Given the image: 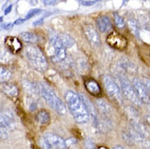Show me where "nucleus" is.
I'll return each instance as SVG.
<instances>
[{
    "label": "nucleus",
    "instance_id": "obj_37",
    "mask_svg": "<svg viewBox=\"0 0 150 149\" xmlns=\"http://www.w3.org/2000/svg\"><path fill=\"white\" fill-rule=\"evenodd\" d=\"M145 121H146L147 124H148V125L150 126V116L149 115L145 116Z\"/></svg>",
    "mask_w": 150,
    "mask_h": 149
},
{
    "label": "nucleus",
    "instance_id": "obj_26",
    "mask_svg": "<svg viewBox=\"0 0 150 149\" xmlns=\"http://www.w3.org/2000/svg\"><path fill=\"white\" fill-rule=\"evenodd\" d=\"M40 12H42V10L41 9H39V8H35V9H32V10H30L28 13L26 14L25 16V20H29L30 18L31 17H33L34 16L38 15V14H39Z\"/></svg>",
    "mask_w": 150,
    "mask_h": 149
},
{
    "label": "nucleus",
    "instance_id": "obj_13",
    "mask_svg": "<svg viewBox=\"0 0 150 149\" xmlns=\"http://www.w3.org/2000/svg\"><path fill=\"white\" fill-rule=\"evenodd\" d=\"M5 42H6L5 44L7 46V49L11 54L12 53H17L21 50L22 45L16 37H8L6 38Z\"/></svg>",
    "mask_w": 150,
    "mask_h": 149
},
{
    "label": "nucleus",
    "instance_id": "obj_41",
    "mask_svg": "<svg viewBox=\"0 0 150 149\" xmlns=\"http://www.w3.org/2000/svg\"><path fill=\"white\" fill-rule=\"evenodd\" d=\"M2 21H3V17L0 16V22H2Z\"/></svg>",
    "mask_w": 150,
    "mask_h": 149
},
{
    "label": "nucleus",
    "instance_id": "obj_3",
    "mask_svg": "<svg viewBox=\"0 0 150 149\" xmlns=\"http://www.w3.org/2000/svg\"><path fill=\"white\" fill-rule=\"evenodd\" d=\"M25 55L31 67L39 71L44 72L48 67L46 56L40 49L36 46L30 45L25 48Z\"/></svg>",
    "mask_w": 150,
    "mask_h": 149
},
{
    "label": "nucleus",
    "instance_id": "obj_19",
    "mask_svg": "<svg viewBox=\"0 0 150 149\" xmlns=\"http://www.w3.org/2000/svg\"><path fill=\"white\" fill-rule=\"evenodd\" d=\"M20 35L23 41L28 43H36L38 41V36L32 32H23Z\"/></svg>",
    "mask_w": 150,
    "mask_h": 149
},
{
    "label": "nucleus",
    "instance_id": "obj_21",
    "mask_svg": "<svg viewBox=\"0 0 150 149\" xmlns=\"http://www.w3.org/2000/svg\"><path fill=\"white\" fill-rule=\"evenodd\" d=\"M0 125L6 129L12 126V120L11 117L5 112H0Z\"/></svg>",
    "mask_w": 150,
    "mask_h": 149
},
{
    "label": "nucleus",
    "instance_id": "obj_40",
    "mask_svg": "<svg viewBox=\"0 0 150 149\" xmlns=\"http://www.w3.org/2000/svg\"><path fill=\"white\" fill-rule=\"evenodd\" d=\"M146 149H150V142H149V143L148 144V146H147Z\"/></svg>",
    "mask_w": 150,
    "mask_h": 149
},
{
    "label": "nucleus",
    "instance_id": "obj_17",
    "mask_svg": "<svg viewBox=\"0 0 150 149\" xmlns=\"http://www.w3.org/2000/svg\"><path fill=\"white\" fill-rule=\"evenodd\" d=\"M96 105H97V108H99V111L102 115L105 116L106 118H109L110 114L112 113V108L110 107V105L102 100H99L96 102Z\"/></svg>",
    "mask_w": 150,
    "mask_h": 149
},
{
    "label": "nucleus",
    "instance_id": "obj_1",
    "mask_svg": "<svg viewBox=\"0 0 150 149\" xmlns=\"http://www.w3.org/2000/svg\"><path fill=\"white\" fill-rule=\"evenodd\" d=\"M64 100L76 122L85 124L90 121V112L79 94L73 90H68L64 95Z\"/></svg>",
    "mask_w": 150,
    "mask_h": 149
},
{
    "label": "nucleus",
    "instance_id": "obj_18",
    "mask_svg": "<svg viewBox=\"0 0 150 149\" xmlns=\"http://www.w3.org/2000/svg\"><path fill=\"white\" fill-rule=\"evenodd\" d=\"M58 37L60 38V42L62 43L63 47L64 48H70L74 45L75 42L74 38L69 36V34H58Z\"/></svg>",
    "mask_w": 150,
    "mask_h": 149
},
{
    "label": "nucleus",
    "instance_id": "obj_20",
    "mask_svg": "<svg viewBox=\"0 0 150 149\" xmlns=\"http://www.w3.org/2000/svg\"><path fill=\"white\" fill-rule=\"evenodd\" d=\"M36 121L41 125H47L50 122V115L46 110H41L36 115Z\"/></svg>",
    "mask_w": 150,
    "mask_h": 149
},
{
    "label": "nucleus",
    "instance_id": "obj_27",
    "mask_svg": "<svg viewBox=\"0 0 150 149\" xmlns=\"http://www.w3.org/2000/svg\"><path fill=\"white\" fill-rule=\"evenodd\" d=\"M85 148L86 149H96L95 143L91 138H86L85 140Z\"/></svg>",
    "mask_w": 150,
    "mask_h": 149
},
{
    "label": "nucleus",
    "instance_id": "obj_39",
    "mask_svg": "<svg viewBox=\"0 0 150 149\" xmlns=\"http://www.w3.org/2000/svg\"><path fill=\"white\" fill-rule=\"evenodd\" d=\"M112 149H126V148H124L123 147H122V146L117 145V146H115V147H114Z\"/></svg>",
    "mask_w": 150,
    "mask_h": 149
},
{
    "label": "nucleus",
    "instance_id": "obj_24",
    "mask_svg": "<svg viewBox=\"0 0 150 149\" xmlns=\"http://www.w3.org/2000/svg\"><path fill=\"white\" fill-rule=\"evenodd\" d=\"M121 68L127 73H134L135 72V68L129 60H122L120 62Z\"/></svg>",
    "mask_w": 150,
    "mask_h": 149
},
{
    "label": "nucleus",
    "instance_id": "obj_28",
    "mask_svg": "<svg viewBox=\"0 0 150 149\" xmlns=\"http://www.w3.org/2000/svg\"><path fill=\"white\" fill-rule=\"evenodd\" d=\"M8 137L7 129L0 125V138H6Z\"/></svg>",
    "mask_w": 150,
    "mask_h": 149
},
{
    "label": "nucleus",
    "instance_id": "obj_31",
    "mask_svg": "<svg viewBox=\"0 0 150 149\" xmlns=\"http://www.w3.org/2000/svg\"><path fill=\"white\" fill-rule=\"evenodd\" d=\"M80 3L83 6H91L97 3V1H80Z\"/></svg>",
    "mask_w": 150,
    "mask_h": 149
},
{
    "label": "nucleus",
    "instance_id": "obj_5",
    "mask_svg": "<svg viewBox=\"0 0 150 149\" xmlns=\"http://www.w3.org/2000/svg\"><path fill=\"white\" fill-rule=\"evenodd\" d=\"M39 143L42 149H66L64 139L52 133H47L43 135L40 138Z\"/></svg>",
    "mask_w": 150,
    "mask_h": 149
},
{
    "label": "nucleus",
    "instance_id": "obj_6",
    "mask_svg": "<svg viewBox=\"0 0 150 149\" xmlns=\"http://www.w3.org/2000/svg\"><path fill=\"white\" fill-rule=\"evenodd\" d=\"M103 82H104V86L106 90V92L108 93L109 97H111L113 100L116 101L119 105H122L123 100H122V91L119 86L113 81V79L109 75H105L103 77Z\"/></svg>",
    "mask_w": 150,
    "mask_h": 149
},
{
    "label": "nucleus",
    "instance_id": "obj_11",
    "mask_svg": "<svg viewBox=\"0 0 150 149\" xmlns=\"http://www.w3.org/2000/svg\"><path fill=\"white\" fill-rule=\"evenodd\" d=\"M96 27L98 30L101 33H108L112 30V23L107 16H100L96 19Z\"/></svg>",
    "mask_w": 150,
    "mask_h": 149
},
{
    "label": "nucleus",
    "instance_id": "obj_30",
    "mask_svg": "<svg viewBox=\"0 0 150 149\" xmlns=\"http://www.w3.org/2000/svg\"><path fill=\"white\" fill-rule=\"evenodd\" d=\"M142 82L144 83V85L146 87V89L148 90V91H149V93L150 95V80L148 78H144L143 80H141Z\"/></svg>",
    "mask_w": 150,
    "mask_h": 149
},
{
    "label": "nucleus",
    "instance_id": "obj_7",
    "mask_svg": "<svg viewBox=\"0 0 150 149\" xmlns=\"http://www.w3.org/2000/svg\"><path fill=\"white\" fill-rule=\"evenodd\" d=\"M119 81H120L122 92L126 96V98L128 99V100H130L131 103H133L137 106L141 105L142 103L139 99V97L137 96L135 88L131 82H129V80L124 76H120Z\"/></svg>",
    "mask_w": 150,
    "mask_h": 149
},
{
    "label": "nucleus",
    "instance_id": "obj_33",
    "mask_svg": "<svg viewBox=\"0 0 150 149\" xmlns=\"http://www.w3.org/2000/svg\"><path fill=\"white\" fill-rule=\"evenodd\" d=\"M11 8H12V5L11 4V5H9L8 8L4 10V14H5V15H8V14H9V13L11 12Z\"/></svg>",
    "mask_w": 150,
    "mask_h": 149
},
{
    "label": "nucleus",
    "instance_id": "obj_14",
    "mask_svg": "<svg viewBox=\"0 0 150 149\" xmlns=\"http://www.w3.org/2000/svg\"><path fill=\"white\" fill-rule=\"evenodd\" d=\"M85 87L86 90L92 95L98 96L101 93V90L98 82L94 79H87L85 81Z\"/></svg>",
    "mask_w": 150,
    "mask_h": 149
},
{
    "label": "nucleus",
    "instance_id": "obj_4",
    "mask_svg": "<svg viewBox=\"0 0 150 149\" xmlns=\"http://www.w3.org/2000/svg\"><path fill=\"white\" fill-rule=\"evenodd\" d=\"M49 42H50V47L52 48L53 51L52 55L51 56V59L52 62L61 66L69 60V57L67 56L66 53V49L64 48L62 43L60 42L58 34H51L49 38Z\"/></svg>",
    "mask_w": 150,
    "mask_h": 149
},
{
    "label": "nucleus",
    "instance_id": "obj_23",
    "mask_svg": "<svg viewBox=\"0 0 150 149\" xmlns=\"http://www.w3.org/2000/svg\"><path fill=\"white\" fill-rule=\"evenodd\" d=\"M128 26L131 30V33L135 35L136 37H139V28L138 25V23L134 19H130L128 20Z\"/></svg>",
    "mask_w": 150,
    "mask_h": 149
},
{
    "label": "nucleus",
    "instance_id": "obj_10",
    "mask_svg": "<svg viewBox=\"0 0 150 149\" xmlns=\"http://www.w3.org/2000/svg\"><path fill=\"white\" fill-rule=\"evenodd\" d=\"M83 31L86 38L94 47H100L101 46V40L100 38V36L93 27L91 25H86L84 27Z\"/></svg>",
    "mask_w": 150,
    "mask_h": 149
},
{
    "label": "nucleus",
    "instance_id": "obj_8",
    "mask_svg": "<svg viewBox=\"0 0 150 149\" xmlns=\"http://www.w3.org/2000/svg\"><path fill=\"white\" fill-rule=\"evenodd\" d=\"M132 85L134 86L137 96L139 97L141 103H144L145 105H149L150 95L142 81L139 78H134L132 82Z\"/></svg>",
    "mask_w": 150,
    "mask_h": 149
},
{
    "label": "nucleus",
    "instance_id": "obj_2",
    "mask_svg": "<svg viewBox=\"0 0 150 149\" xmlns=\"http://www.w3.org/2000/svg\"><path fill=\"white\" fill-rule=\"evenodd\" d=\"M38 92L40 94V95L46 101V103L57 113L64 115L66 112V107L63 101L60 100L56 92L48 85L45 83H38Z\"/></svg>",
    "mask_w": 150,
    "mask_h": 149
},
{
    "label": "nucleus",
    "instance_id": "obj_12",
    "mask_svg": "<svg viewBox=\"0 0 150 149\" xmlns=\"http://www.w3.org/2000/svg\"><path fill=\"white\" fill-rule=\"evenodd\" d=\"M0 90L6 95L11 98H15L19 95V89L17 86L12 82H4L0 83Z\"/></svg>",
    "mask_w": 150,
    "mask_h": 149
},
{
    "label": "nucleus",
    "instance_id": "obj_22",
    "mask_svg": "<svg viewBox=\"0 0 150 149\" xmlns=\"http://www.w3.org/2000/svg\"><path fill=\"white\" fill-rule=\"evenodd\" d=\"M11 72L6 68L0 66V83L8 82L11 79Z\"/></svg>",
    "mask_w": 150,
    "mask_h": 149
},
{
    "label": "nucleus",
    "instance_id": "obj_9",
    "mask_svg": "<svg viewBox=\"0 0 150 149\" xmlns=\"http://www.w3.org/2000/svg\"><path fill=\"white\" fill-rule=\"evenodd\" d=\"M107 43L116 49H124L127 46V41L125 37L117 34L116 32H112L107 37Z\"/></svg>",
    "mask_w": 150,
    "mask_h": 149
},
{
    "label": "nucleus",
    "instance_id": "obj_15",
    "mask_svg": "<svg viewBox=\"0 0 150 149\" xmlns=\"http://www.w3.org/2000/svg\"><path fill=\"white\" fill-rule=\"evenodd\" d=\"M131 126H132V129H133L135 132H137L138 134H140L141 136L146 138V137H148V136L149 135V131L147 130L146 126H144L141 122H139L138 120L131 119Z\"/></svg>",
    "mask_w": 150,
    "mask_h": 149
},
{
    "label": "nucleus",
    "instance_id": "obj_35",
    "mask_svg": "<svg viewBox=\"0 0 150 149\" xmlns=\"http://www.w3.org/2000/svg\"><path fill=\"white\" fill-rule=\"evenodd\" d=\"M37 109V105L35 104V103H32L31 105L30 106V111H32V112H34Z\"/></svg>",
    "mask_w": 150,
    "mask_h": 149
},
{
    "label": "nucleus",
    "instance_id": "obj_16",
    "mask_svg": "<svg viewBox=\"0 0 150 149\" xmlns=\"http://www.w3.org/2000/svg\"><path fill=\"white\" fill-rule=\"evenodd\" d=\"M13 55L8 49L3 46H0V64H9L13 61Z\"/></svg>",
    "mask_w": 150,
    "mask_h": 149
},
{
    "label": "nucleus",
    "instance_id": "obj_36",
    "mask_svg": "<svg viewBox=\"0 0 150 149\" xmlns=\"http://www.w3.org/2000/svg\"><path fill=\"white\" fill-rule=\"evenodd\" d=\"M43 4L45 5H55L56 1H43Z\"/></svg>",
    "mask_w": 150,
    "mask_h": 149
},
{
    "label": "nucleus",
    "instance_id": "obj_32",
    "mask_svg": "<svg viewBox=\"0 0 150 149\" xmlns=\"http://www.w3.org/2000/svg\"><path fill=\"white\" fill-rule=\"evenodd\" d=\"M25 21V19H17V20H16L15 22H14V25H21V24H22Z\"/></svg>",
    "mask_w": 150,
    "mask_h": 149
},
{
    "label": "nucleus",
    "instance_id": "obj_25",
    "mask_svg": "<svg viewBox=\"0 0 150 149\" xmlns=\"http://www.w3.org/2000/svg\"><path fill=\"white\" fill-rule=\"evenodd\" d=\"M114 21H115V24L117 28H119V29H123L124 27L126 26V24L124 22L123 19L117 13H114Z\"/></svg>",
    "mask_w": 150,
    "mask_h": 149
},
{
    "label": "nucleus",
    "instance_id": "obj_38",
    "mask_svg": "<svg viewBox=\"0 0 150 149\" xmlns=\"http://www.w3.org/2000/svg\"><path fill=\"white\" fill-rule=\"evenodd\" d=\"M12 24H8V25H4V29H6V30H9L10 28H11L12 27Z\"/></svg>",
    "mask_w": 150,
    "mask_h": 149
},
{
    "label": "nucleus",
    "instance_id": "obj_29",
    "mask_svg": "<svg viewBox=\"0 0 150 149\" xmlns=\"http://www.w3.org/2000/svg\"><path fill=\"white\" fill-rule=\"evenodd\" d=\"M75 143H76L75 138H68L67 140H65V147H66V148H70L71 146L74 145Z\"/></svg>",
    "mask_w": 150,
    "mask_h": 149
},
{
    "label": "nucleus",
    "instance_id": "obj_34",
    "mask_svg": "<svg viewBox=\"0 0 150 149\" xmlns=\"http://www.w3.org/2000/svg\"><path fill=\"white\" fill-rule=\"evenodd\" d=\"M43 20H44V19H43V18L40 19V20H36V21H34L33 25H34V26H37V25H42V24L43 23Z\"/></svg>",
    "mask_w": 150,
    "mask_h": 149
}]
</instances>
